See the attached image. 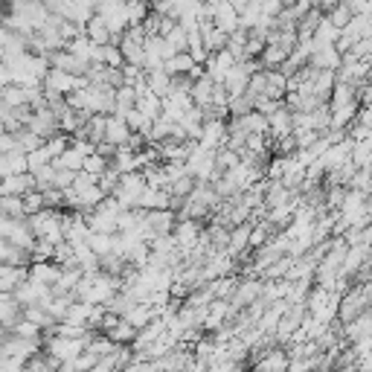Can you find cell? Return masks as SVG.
I'll return each instance as SVG.
<instances>
[{"instance_id": "cell-6", "label": "cell", "mask_w": 372, "mask_h": 372, "mask_svg": "<svg viewBox=\"0 0 372 372\" xmlns=\"http://www.w3.org/2000/svg\"><path fill=\"white\" fill-rule=\"evenodd\" d=\"M198 62L189 55V50H184V53H175V55H169L166 62H163V70H169L172 76H189V70L195 67Z\"/></svg>"}, {"instance_id": "cell-12", "label": "cell", "mask_w": 372, "mask_h": 372, "mask_svg": "<svg viewBox=\"0 0 372 372\" xmlns=\"http://www.w3.org/2000/svg\"><path fill=\"white\" fill-rule=\"evenodd\" d=\"M108 166H111V160H108L105 154H99V152L87 154V157H85V163H82V169H85V172H91V175H96V177H99L102 172H105Z\"/></svg>"}, {"instance_id": "cell-17", "label": "cell", "mask_w": 372, "mask_h": 372, "mask_svg": "<svg viewBox=\"0 0 372 372\" xmlns=\"http://www.w3.org/2000/svg\"><path fill=\"white\" fill-rule=\"evenodd\" d=\"M0 55H3V50H0Z\"/></svg>"}, {"instance_id": "cell-10", "label": "cell", "mask_w": 372, "mask_h": 372, "mask_svg": "<svg viewBox=\"0 0 372 372\" xmlns=\"http://www.w3.org/2000/svg\"><path fill=\"white\" fill-rule=\"evenodd\" d=\"M291 364V355L285 349H271V355L256 361V369H285Z\"/></svg>"}, {"instance_id": "cell-11", "label": "cell", "mask_w": 372, "mask_h": 372, "mask_svg": "<svg viewBox=\"0 0 372 372\" xmlns=\"http://www.w3.org/2000/svg\"><path fill=\"white\" fill-rule=\"evenodd\" d=\"M166 41L172 44V50H175V53L189 50V33H186V26H184L181 21H177V24H175V29L166 35Z\"/></svg>"}, {"instance_id": "cell-9", "label": "cell", "mask_w": 372, "mask_h": 372, "mask_svg": "<svg viewBox=\"0 0 372 372\" xmlns=\"http://www.w3.org/2000/svg\"><path fill=\"white\" fill-rule=\"evenodd\" d=\"M335 82H337V70H317V76H315V96L320 102H329Z\"/></svg>"}, {"instance_id": "cell-7", "label": "cell", "mask_w": 372, "mask_h": 372, "mask_svg": "<svg viewBox=\"0 0 372 372\" xmlns=\"http://www.w3.org/2000/svg\"><path fill=\"white\" fill-rule=\"evenodd\" d=\"M85 35L91 38L94 44H108V41H114L111 29H108V21L102 18V15H94V18L85 24Z\"/></svg>"}, {"instance_id": "cell-4", "label": "cell", "mask_w": 372, "mask_h": 372, "mask_svg": "<svg viewBox=\"0 0 372 372\" xmlns=\"http://www.w3.org/2000/svg\"><path fill=\"white\" fill-rule=\"evenodd\" d=\"M349 102H361V99H358V85H349V82H335V87H332V96H329V105H332V111H335V108H344V105H349Z\"/></svg>"}, {"instance_id": "cell-2", "label": "cell", "mask_w": 372, "mask_h": 372, "mask_svg": "<svg viewBox=\"0 0 372 372\" xmlns=\"http://www.w3.org/2000/svg\"><path fill=\"white\" fill-rule=\"evenodd\" d=\"M131 134H134V131L128 128L125 116H120V114H108V123H105V140H108V143L123 145V143H128Z\"/></svg>"}, {"instance_id": "cell-13", "label": "cell", "mask_w": 372, "mask_h": 372, "mask_svg": "<svg viewBox=\"0 0 372 372\" xmlns=\"http://www.w3.org/2000/svg\"><path fill=\"white\" fill-rule=\"evenodd\" d=\"M326 18H329L335 26H340V29H344V26L349 24V18H352V9H349L346 3H337V6H332L329 12H326Z\"/></svg>"}, {"instance_id": "cell-8", "label": "cell", "mask_w": 372, "mask_h": 372, "mask_svg": "<svg viewBox=\"0 0 372 372\" xmlns=\"http://www.w3.org/2000/svg\"><path fill=\"white\" fill-rule=\"evenodd\" d=\"M311 38H315V50H320V47H332V44H337V38H340V26H335L329 18H323Z\"/></svg>"}, {"instance_id": "cell-15", "label": "cell", "mask_w": 372, "mask_h": 372, "mask_svg": "<svg viewBox=\"0 0 372 372\" xmlns=\"http://www.w3.org/2000/svg\"><path fill=\"white\" fill-rule=\"evenodd\" d=\"M358 123L366 125V128H372V105H361L358 108Z\"/></svg>"}, {"instance_id": "cell-1", "label": "cell", "mask_w": 372, "mask_h": 372, "mask_svg": "<svg viewBox=\"0 0 372 372\" xmlns=\"http://www.w3.org/2000/svg\"><path fill=\"white\" fill-rule=\"evenodd\" d=\"M340 62H344V53H340L335 44L332 47H320V50H315L308 55V64H315L317 70H337Z\"/></svg>"}, {"instance_id": "cell-5", "label": "cell", "mask_w": 372, "mask_h": 372, "mask_svg": "<svg viewBox=\"0 0 372 372\" xmlns=\"http://www.w3.org/2000/svg\"><path fill=\"white\" fill-rule=\"evenodd\" d=\"M120 50H123L125 64H137V67L145 64V44H143V41H134V38H128V35L123 33V38H120Z\"/></svg>"}, {"instance_id": "cell-16", "label": "cell", "mask_w": 372, "mask_h": 372, "mask_svg": "<svg viewBox=\"0 0 372 372\" xmlns=\"http://www.w3.org/2000/svg\"><path fill=\"white\" fill-rule=\"evenodd\" d=\"M230 3H233V6H236V9H239V12H242V9H245V6H247V0H230Z\"/></svg>"}, {"instance_id": "cell-3", "label": "cell", "mask_w": 372, "mask_h": 372, "mask_svg": "<svg viewBox=\"0 0 372 372\" xmlns=\"http://www.w3.org/2000/svg\"><path fill=\"white\" fill-rule=\"evenodd\" d=\"M213 91H215V82L206 76V70L201 73V76L192 82V102H195L198 108H206V105H213Z\"/></svg>"}, {"instance_id": "cell-14", "label": "cell", "mask_w": 372, "mask_h": 372, "mask_svg": "<svg viewBox=\"0 0 372 372\" xmlns=\"http://www.w3.org/2000/svg\"><path fill=\"white\" fill-rule=\"evenodd\" d=\"M344 3L352 9V15H361V12H369V0H344Z\"/></svg>"}]
</instances>
